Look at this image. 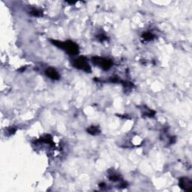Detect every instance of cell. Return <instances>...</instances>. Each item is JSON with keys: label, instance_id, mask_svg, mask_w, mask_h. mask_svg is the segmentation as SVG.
Wrapping results in <instances>:
<instances>
[{"label": "cell", "instance_id": "cell-1", "mask_svg": "<svg viewBox=\"0 0 192 192\" xmlns=\"http://www.w3.org/2000/svg\"><path fill=\"white\" fill-rule=\"evenodd\" d=\"M52 43L58 47L65 50L70 55H77L79 53V47L74 42L71 41H67L65 42L59 41H54L51 40Z\"/></svg>", "mask_w": 192, "mask_h": 192}, {"label": "cell", "instance_id": "cell-2", "mask_svg": "<svg viewBox=\"0 0 192 192\" xmlns=\"http://www.w3.org/2000/svg\"><path fill=\"white\" fill-rule=\"evenodd\" d=\"M92 60L95 65L100 66L104 70L110 69L113 65V62L108 59H104L101 57H93Z\"/></svg>", "mask_w": 192, "mask_h": 192}, {"label": "cell", "instance_id": "cell-3", "mask_svg": "<svg viewBox=\"0 0 192 192\" xmlns=\"http://www.w3.org/2000/svg\"><path fill=\"white\" fill-rule=\"evenodd\" d=\"M73 65L75 68H78V69H81L86 72H88V73L91 72L90 66L88 64L87 60L85 57L80 56L78 59H76L74 62Z\"/></svg>", "mask_w": 192, "mask_h": 192}, {"label": "cell", "instance_id": "cell-4", "mask_svg": "<svg viewBox=\"0 0 192 192\" xmlns=\"http://www.w3.org/2000/svg\"><path fill=\"white\" fill-rule=\"evenodd\" d=\"M179 187L184 191H192V181L188 177H183L179 179Z\"/></svg>", "mask_w": 192, "mask_h": 192}, {"label": "cell", "instance_id": "cell-5", "mask_svg": "<svg viewBox=\"0 0 192 192\" xmlns=\"http://www.w3.org/2000/svg\"><path fill=\"white\" fill-rule=\"evenodd\" d=\"M45 74L52 80H59V74L53 68H48L45 70Z\"/></svg>", "mask_w": 192, "mask_h": 192}, {"label": "cell", "instance_id": "cell-6", "mask_svg": "<svg viewBox=\"0 0 192 192\" xmlns=\"http://www.w3.org/2000/svg\"><path fill=\"white\" fill-rule=\"evenodd\" d=\"M88 133L90 134H93V135H96V134H98L100 133V129L96 126H91L90 128H89L87 129Z\"/></svg>", "mask_w": 192, "mask_h": 192}, {"label": "cell", "instance_id": "cell-7", "mask_svg": "<svg viewBox=\"0 0 192 192\" xmlns=\"http://www.w3.org/2000/svg\"><path fill=\"white\" fill-rule=\"evenodd\" d=\"M142 38L144 41H150L153 40V38H154V35H153L152 34H151V33H150V32H146V33L143 34Z\"/></svg>", "mask_w": 192, "mask_h": 192}, {"label": "cell", "instance_id": "cell-8", "mask_svg": "<svg viewBox=\"0 0 192 192\" xmlns=\"http://www.w3.org/2000/svg\"><path fill=\"white\" fill-rule=\"evenodd\" d=\"M31 14H32L33 16H35V17H40L43 15L42 11H40V10H38V9H34V10H32V11H31Z\"/></svg>", "mask_w": 192, "mask_h": 192}, {"label": "cell", "instance_id": "cell-9", "mask_svg": "<svg viewBox=\"0 0 192 192\" xmlns=\"http://www.w3.org/2000/svg\"><path fill=\"white\" fill-rule=\"evenodd\" d=\"M119 179V177L118 176H116V175H113V176H111L110 177V179L111 180V181H113V182L118 181Z\"/></svg>", "mask_w": 192, "mask_h": 192}, {"label": "cell", "instance_id": "cell-10", "mask_svg": "<svg viewBox=\"0 0 192 192\" xmlns=\"http://www.w3.org/2000/svg\"><path fill=\"white\" fill-rule=\"evenodd\" d=\"M99 38H100V41H104V40H105L107 38L105 37L104 35H99Z\"/></svg>", "mask_w": 192, "mask_h": 192}]
</instances>
